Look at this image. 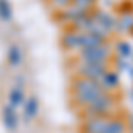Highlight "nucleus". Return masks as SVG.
Returning a JSON list of instances; mask_svg holds the SVG:
<instances>
[{
    "mask_svg": "<svg viewBox=\"0 0 133 133\" xmlns=\"http://www.w3.org/2000/svg\"><path fill=\"white\" fill-rule=\"evenodd\" d=\"M85 12H89V11L82 9V7L75 5V4H69V5H66L64 9H61V18H59V20H61L62 23H69V25H73V23L78 20L80 16H83Z\"/></svg>",
    "mask_w": 133,
    "mask_h": 133,
    "instance_id": "nucleus-7",
    "label": "nucleus"
},
{
    "mask_svg": "<svg viewBox=\"0 0 133 133\" xmlns=\"http://www.w3.org/2000/svg\"><path fill=\"white\" fill-rule=\"evenodd\" d=\"M12 18V7L9 0H0V20L9 21Z\"/></svg>",
    "mask_w": 133,
    "mask_h": 133,
    "instance_id": "nucleus-17",
    "label": "nucleus"
},
{
    "mask_svg": "<svg viewBox=\"0 0 133 133\" xmlns=\"http://www.w3.org/2000/svg\"><path fill=\"white\" fill-rule=\"evenodd\" d=\"M78 41H80V32H76L75 29L66 30L61 37V44L64 46V50H68V51L78 50Z\"/></svg>",
    "mask_w": 133,
    "mask_h": 133,
    "instance_id": "nucleus-10",
    "label": "nucleus"
},
{
    "mask_svg": "<svg viewBox=\"0 0 133 133\" xmlns=\"http://www.w3.org/2000/svg\"><path fill=\"white\" fill-rule=\"evenodd\" d=\"M130 34H131V36H133V29H131V30H130Z\"/></svg>",
    "mask_w": 133,
    "mask_h": 133,
    "instance_id": "nucleus-23",
    "label": "nucleus"
},
{
    "mask_svg": "<svg viewBox=\"0 0 133 133\" xmlns=\"http://www.w3.org/2000/svg\"><path fill=\"white\" fill-rule=\"evenodd\" d=\"M71 4L78 5V7H82V9L91 11V9H92V5L96 4V0H71Z\"/></svg>",
    "mask_w": 133,
    "mask_h": 133,
    "instance_id": "nucleus-18",
    "label": "nucleus"
},
{
    "mask_svg": "<svg viewBox=\"0 0 133 133\" xmlns=\"http://www.w3.org/2000/svg\"><path fill=\"white\" fill-rule=\"evenodd\" d=\"M37 112H39V99L36 96L25 98V103H23V119H25V123L34 119L37 115Z\"/></svg>",
    "mask_w": 133,
    "mask_h": 133,
    "instance_id": "nucleus-11",
    "label": "nucleus"
},
{
    "mask_svg": "<svg viewBox=\"0 0 133 133\" xmlns=\"http://www.w3.org/2000/svg\"><path fill=\"white\" fill-rule=\"evenodd\" d=\"M130 130H131V133H133V115L130 117Z\"/></svg>",
    "mask_w": 133,
    "mask_h": 133,
    "instance_id": "nucleus-21",
    "label": "nucleus"
},
{
    "mask_svg": "<svg viewBox=\"0 0 133 133\" xmlns=\"http://www.w3.org/2000/svg\"><path fill=\"white\" fill-rule=\"evenodd\" d=\"M7 61H9V66L12 68H18L23 61V57H21V50L18 44H11L9 46V51H7Z\"/></svg>",
    "mask_w": 133,
    "mask_h": 133,
    "instance_id": "nucleus-16",
    "label": "nucleus"
},
{
    "mask_svg": "<svg viewBox=\"0 0 133 133\" xmlns=\"http://www.w3.org/2000/svg\"><path fill=\"white\" fill-rule=\"evenodd\" d=\"M126 71H128V75H130V76L133 78V66H131V64L128 66V69H126Z\"/></svg>",
    "mask_w": 133,
    "mask_h": 133,
    "instance_id": "nucleus-20",
    "label": "nucleus"
},
{
    "mask_svg": "<svg viewBox=\"0 0 133 133\" xmlns=\"http://www.w3.org/2000/svg\"><path fill=\"white\" fill-rule=\"evenodd\" d=\"M71 4V0H53V5L57 7V9H64L66 5H69Z\"/></svg>",
    "mask_w": 133,
    "mask_h": 133,
    "instance_id": "nucleus-19",
    "label": "nucleus"
},
{
    "mask_svg": "<svg viewBox=\"0 0 133 133\" xmlns=\"http://www.w3.org/2000/svg\"><path fill=\"white\" fill-rule=\"evenodd\" d=\"M99 85L107 92H114L115 89H119V83H121V76H119V71H112V69H107L105 75L98 80Z\"/></svg>",
    "mask_w": 133,
    "mask_h": 133,
    "instance_id": "nucleus-9",
    "label": "nucleus"
},
{
    "mask_svg": "<svg viewBox=\"0 0 133 133\" xmlns=\"http://www.w3.org/2000/svg\"><path fill=\"white\" fill-rule=\"evenodd\" d=\"M91 14H92V18H94V21H96L101 29H105L108 34L115 32V16H114V14H110L108 11H103V9L91 11Z\"/></svg>",
    "mask_w": 133,
    "mask_h": 133,
    "instance_id": "nucleus-6",
    "label": "nucleus"
},
{
    "mask_svg": "<svg viewBox=\"0 0 133 133\" xmlns=\"http://www.w3.org/2000/svg\"><path fill=\"white\" fill-rule=\"evenodd\" d=\"M112 55V46L108 43H103L99 46H92V48H82L80 50V62L85 64H107L110 61Z\"/></svg>",
    "mask_w": 133,
    "mask_h": 133,
    "instance_id": "nucleus-3",
    "label": "nucleus"
},
{
    "mask_svg": "<svg viewBox=\"0 0 133 133\" xmlns=\"http://www.w3.org/2000/svg\"><path fill=\"white\" fill-rule=\"evenodd\" d=\"M71 91H73V101L80 108H83L85 105H89L92 99L101 96L103 92H107L99 85V82L83 78V76H76L71 82Z\"/></svg>",
    "mask_w": 133,
    "mask_h": 133,
    "instance_id": "nucleus-1",
    "label": "nucleus"
},
{
    "mask_svg": "<svg viewBox=\"0 0 133 133\" xmlns=\"http://www.w3.org/2000/svg\"><path fill=\"white\" fill-rule=\"evenodd\" d=\"M2 121H4V126L9 131H16L18 130V124H20V117H18L16 108L11 107V105H5L2 108Z\"/></svg>",
    "mask_w": 133,
    "mask_h": 133,
    "instance_id": "nucleus-8",
    "label": "nucleus"
},
{
    "mask_svg": "<svg viewBox=\"0 0 133 133\" xmlns=\"http://www.w3.org/2000/svg\"><path fill=\"white\" fill-rule=\"evenodd\" d=\"M103 43H108V41H101L99 37L92 36V34H80V41H78V50L82 48H92V46H99Z\"/></svg>",
    "mask_w": 133,
    "mask_h": 133,
    "instance_id": "nucleus-13",
    "label": "nucleus"
},
{
    "mask_svg": "<svg viewBox=\"0 0 133 133\" xmlns=\"http://www.w3.org/2000/svg\"><path fill=\"white\" fill-rule=\"evenodd\" d=\"M130 59H131V62H133V53H131V57H130Z\"/></svg>",
    "mask_w": 133,
    "mask_h": 133,
    "instance_id": "nucleus-22",
    "label": "nucleus"
},
{
    "mask_svg": "<svg viewBox=\"0 0 133 133\" xmlns=\"http://www.w3.org/2000/svg\"><path fill=\"white\" fill-rule=\"evenodd\" d=\"M110 117L112 115H96V117L83 119L80 131L82 133H103V130H105V126H107Z\"/></svg>",
    "mask_w": 133,
    "mask_h": 133,
    "instance_id": "nucleus-5",
    "label": "nucleus"
},
{
    "mask_svg": "<svg viewBox=\"0 0 133 133\" xmlns=\"http://www.w3.org/2000/svg\"><path fill=\"white\" fill-rule=\"evenodd\" d=\"M133 29V12H123L115 18V32H130Z\"/></svg>",
    "mask_w": 133,
    "mask_h": 133,
    "instance_id": "nucleus-12",
    "label": "nucleus"
},
{
    "mask_svg": "<svg viewBox=\"0 0 133 133\" xmlns=\"http://www.w3.org/2000/svg\"><path fill=\"white\" fill-rule=\"evenodd\" d=\"M117 105V99L112 92H103L101 96H98L96 99H92L89 105H85L82 108L83 119L96 117V115H114V108Z\"/></svg>",
    "mask_w": 133,
    "mask_h": 133,
    "instance_id": "nucleus-2",
    "label": "nucleus"
},
{
    "mask_svg": "<svg viewBox=\"0 0 133 133\" xmlns=\"http://www.w3.org/2000/svg\"><path fill=\"white\" fill-rule=\"evenodd\" d=\"M107 69H108L107 64H85V62H80V64L76 66V75L98 82L103 75H105Z\"/></svg>",
    "mask_w": 133,
    "mask_h": 133,
    "instance_id": "nucleus-4",
    "label": "nucleus"
},
{
    "mask_svg": "<svg viewBox=\"0 0 133 133\" xmlns=\"http://www.w3.org/2000/svg\"><path fill=\"white\" fill-rule=\"evenodd\" d=\"M114 50H115L119 59L130 61V57H131V53H133V46H131V43H128V41H117L115 46H114Z\"/></svg>",
    "mask_w": 133,
    "mask_h": 133,
    "instance_id": "nucleus-14",
    "label": "nucleus"
},
{
    "mask_svg": "<svg viewBox=\"0 0 133 133\" xmlns=\"http://www.w3.org/2000/svg\"><path fill=\"white\" fill-rule=\"evenodd\" d=\"M25 103V94H23V89L21 87H12L9 91V105L11 107H14V108H18Z\"/></svg>",
    "mask_w": 133,
    "mask_h": 133,
    "instance_id": "nucleus-15",
    "label": "nucleus"
}]
</instances>
